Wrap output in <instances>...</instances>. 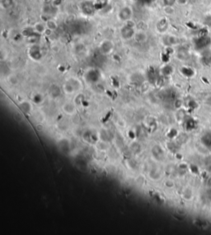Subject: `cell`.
<instances>
[{"label": "cell", "mask_w": 211, "mask_h": 235, "mask_svg": "<svg viewBox=\"0 0 211 235\" xmlns=\"http://www.w3.org/2000/svg\"><path fill=\"white\" fill-rule=\"evenodd\" d=\"M177 0H163L164 7H172Z\"/></svg>", "instance_id": "cell-20"}, {"label": "cell", "mask_w": 211, "mask_h": 235, "mask_svg": "<svg viewBox=\"0 0 211 235\" xmlns=\"http://www.w3.org/2000/svg\"><path fill=\"white\" fill-rule=\"evenodd\" d=\"M120 36L122 37L123 40L128 41V40L134 38L135 34V27H134V25H129V23L126 22L125 25H124L120 28Z\"/></svg>", "instance_id": "cell-2"}, {"label": "cell", "mask_w": 211, "mask_h": 235, "mask_svg": "<svg viewBox=\"0 0 211 235\" xmlns=\"http://www.w3.org/2000/svg\"><path fill=\"white\" fill-rule=\"evenodd\" d=\"M29 54H30L31 58L34 59V60H40L41 58V53L40 47L36 44V45H33L31 46V48L30 49Z\"/></svg>", "instance_id": "cell-8"}, {"label": "cell", "mask_w": 211, "mask_h": 235, "mask_svg": "<svg viewBox=\"0 0 211 235\" xmlns=\"http://www.w3.org/2000/svg\"><path fill=\"white\" fill-rule=\"evenodd\" d=\"M132 17L133 10L132 8L129 7V6H124L118 12V18H119V20L125 22L131 20Z\"/></svg>", "instance_id": "cell-4"}, {"label": "cell", "mask_w": 211, "mask_h": 235, "mask_svg": "<svg viewBox=\"0 0 211 235\" xmlns=\"http://www.w3.org/2000/svg\"><path fill=\"white\" fill-rule=\"evenodd\" d=\"M33 100L34 102H36V103H40V102L42 100V96L40 95V94H36V96H34Z\"/></svg>", "instance_id": "cell-21"}, {"label": "cell", "mask_w": 211, "mask_h": 235, "mask_svg": "<svg viewBox=\"0 0 211 235\" xmlns=\"http://www.w3.org/2000/svg\"><path fill=\"white\" fill-rule=\"evenodd\" d=\"M177 2L180 3V4H182V5H183V4H186V3H187V0H177Z\"/></svg>", "instance_id": "cell-23"}, {"label": "cell", "mask_w": 211, "mask_h": 235, "mask_svg": "<svg viewBox=\"0 0 211 235\" xmlns=\"http://www.w3.org/2000/svg\"><path fill=\"white\" fill-rule=\"evenodd\" d=\"M85 79L87 80V82H90V83H92V82H96V81L99 79V73L98 72H97L96 70H90L87 72L86 76H85Z\"/></svg>", "instance_id": "cell-9"}, {"label": "cell", "mask_w": 211, "mask_h": 235, "mask_svg": "<svg viewBox=\"0 0 211 235\" xmlns=\"http://www.w3.org/2000/svg\"><path fill=\"white\" fill-rule=\"evenodd\" d=\"M134 39H135V41L138 42V43H144V42H145V41H147V33L145 32L144 30H138V31H135Z\"/></svg>", "instance_id": "cell-10"}, {"label": "cell", "mask_w": 211, "mask_h": 235, "mask_svg": "<svg viewBox=\"0 0 211 235\" xmlns=\"http://www.w3.org/2000/svg\"><path fill=\"white\" fill-rule=\"evenodd\" d=\"M46 27L50 29L51 30H55L58 28V24L56 23L55 21H54L53 19H49L46 22Z\"/></svg>", "instance_id": "cell-15"}, {"label": "cell", "mask_w": 211, "mask_h": 235, "mask_svg": "<svg viewBox=\"0 0 211 235\" xmlns=\"http://www.w3.org/2000/svg\"><path fill=\"white\" fill-rule=\"evenodd\" d=\"M163 41L166 45L171 46V45H176V44L177 43L178 40L177 37H175V36H167L163 38Z\"/></svg>", "instance_id": "cell-12"}, {"label": "cell", "mask_w": 211, "mask_h": 235, "mask_svg": "<svg viewBox=\"0 0 211 235\" xmlns=\"http://www.w3.org/2000/svg\"><path fill=\"white\" fill-rule=\"evenodd\" d=\"M79 8L82 13L87 16H92L96 11V6L92 0H84L79 4Z\"/></svg>", "instance_id": "cell-1"}, {"label": "cell", "mask_w": 211, "mask_h": 235, "mask_svg": "<svg viewBox=\"0 0 211 235\" xmlns=\"http://www.w3.org/2000/svg\"><path fill=\"white\" fill-rule=\"evenodd\" d=\"M81 87V83L78 79L71 78L64 85V91L67 94H73Z\"/></svg>", "instance_id": "cell-3"}, {"label": "cell", "mask_w": 211, "mask_h": 235, "mask_svg": "<svg viewBox=\"0 0 211 235\" xmlns=\"http://www.w3.org/2000/svg\"><path fill=\"white\" fill-rule=\"evenodd\" d=\"M34 29H35V30H36V32L39 33V34H45V32H46V29H47V27H46V22L43 23V22H36L35 25H34Z\"/></svg>", "instance_id": "cell-13"}, {"label": "cell", "mask_w": 211, "mask_h": 235, "mask_svg": "<svg viewBox=\"0 0 211 235\" xmlns=\"http://www.w3.org/2000/svg\"><path fill=\"white\" fill-rule=\"evenodd\" d=\"M100 52L103 54H110L111 53L113 52L114 49V44L112 41L110 40H104L103 41L101 42L99 46Z\"/></svg>", "instance_id": "cell-5"}, {"label": "cell", "mask_w": 211, "mask_h": 235, "mask_svg": "<svg viewBox=\"0 0 211 235\" xmlns=\"http://www.w3.org/2000/svg\"><path fill=\"white\" fill-rule=\"evenodd\" d=\"M64 111L69 113V114H71L74 111V104H71V103H66V104L64 105Z\"/></svg>", "instance_id": "cell-18"}, {"label": "cell", "mask_w": 211, "mask_h": 235, "mask_svg": "<svg viewBox=\"0 0 211 235\" xmlns=\"http://www.w3.org/2000/svg\"><path fill=\"white\" fill-rule=\"evenodd\" d=\"M210 44V39L209 36H202L199 39L196 40V45L197 49H205Z\"/></svg>", "instance_id": "cell-6"}, {"label": "cell", "mask_w": 211, "mask_h": 235, "mask_svg": "<svg viewBox=\"0 0 211 235\" xmlns=\"http://www.w3.org/2000/svg\"><path fill=\"white\" fill-rule=\"evenodd\" d=\"M50 92H51V96L55 98V97H58L60 95L61 91H60V88L58 86L53 85V86H51V89H50Z\"/></svg>", "instance_id": "cell-16"}, {"label": "cell", "mask_w": 211, "mask_h": 235, "mask_svg": "<svg viewBox=\"0 0 211 235\" xmlns=\"http://www.w3.org/2000/svg\"><path fill=\"white\" fill-rule=\"evenodd\" d=\"M36 32V31L35 30V29H34L33 26H32V27L28 26V27L25 28V29H23L22 31V35L24 37H26V38H28V37H30V36H31L32 35H34V34H35Z\"/></svg>", "instance_id": "cell-14"}, {"label": "cell", "mask_w": 211, "mask_h": 235, "mask_svg": "<svg viewBox=\"0 0 211 235\" xmlns=\"http://www.w3.org/2000/svg\"><path fill=\"white\" fill-rule=\"evenodd\" d=\"M201 143L205 147L211 149V132H206L203 137H201Z\"/></svg>", "instance_id": "cell-11"}, {"label": "cell", "mask_w": 211, "mask_h": 235, "mask_svg": "<svg viewBox=\"0 0 211 235\" xmlns=\"http://www.w3.org/2000/svg\"><path fill=\"white\" fill-rule=\"evenodd\" d=\"M20 106L21 108L24 110V111H29V109H31V104H30V103L29 102H26V101H23L20 104Z\"/></svg>", "instance_id": "cell-19"}, {"label": "cell", "mask_w": 211, "mask_h": 235, "mask_svg": "<svg viewBox=\"0 0 211 235\" xmlns=\"http://www.w3.org/2000/svg\"><path fill=\"white\" fill-rule=\"evenodd\" d=\"M204 59L207 63H211V53H208L204 57Z\"/></svg>", "instance_id": "cell-22"}, {"label": "cell", "mask_w": 211, "mask_h": 235, "mask_svg": "<svg viewBox=\"0 0 211 235\" xmlns=\"http://www.w3.org/2000/svg\"><path fill=\"white\" fill-rule=\"evenodd\" d=\"M168 29V22L165 18H161L156 24V30L158 33L166 32Z\"/></svg>", "instance_id": "cell-7"}, {"label": "cell", "mask_w": 211, "mask_h": 235, "mask_svg": "<svg viewBox=\"0 0 211 235\" xmlns=\"http://www.w3.org/2000/svg\"><path fill=\"white\" fill-rule=\"evenodd\" d=\"M13 3H14L13 0H1L0 1L1 7L4 9H8V8H11L13 5Z\"/></svg>", "instance_id": "cell-17"}]
</instances>
